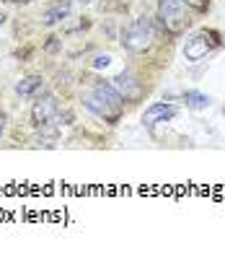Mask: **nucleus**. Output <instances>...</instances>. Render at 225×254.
Wrapping results in <instances>:
<instances>
[{"label": "nucleus", "mask_w": 225, "mask_h": 254, "mask_svg": "<svg viewBox=\"0 0 225 254\" xmlns=\"http://www.w3.org/2000/svg\"><path fill=\"white\" fill-rule=\"evenodd\" d=\"M47 52H54L57 50V37H49V42H47V47H44Z\"/></svg>", "instance_id": "obj_14"}, {"label": "nucleus", "mask_w": 225, "mask_h": 254, "mask_svg": "<svg viewBox=\"0 0 225 254\" xmlns=\"http://www.w3.org/2000/svg\"><path fill=\"white\" fill-rule=\"evenodd\" d=\"M81 5H91V3H96V0H78Z\"/></svg>", "instance_id": "obj_17"}, {"label": "nucleus", "mask_w": 225, "mask_h": 254, "mask_svg": "<svg viewBox=\"0 0 225 254\" xmlns=\"http://www.w3.org/2000/svg\"><path fill=\"white\" fill-rule=\"evenodd\" d=\"M5 122H8V117H5V112H0V135L5 132Z\"/></svg>", "instance_id": "obj_15"}, {"label": "nucleus", "mask_w": 225, "mask_h": 254, "mask_svg": "<svg viewBox=\"0 0 225 254\" xmlns=\"http://www.w3.org/2000/svg\"><path fill=\"white\" fill-rule=\"evenodd\" d=\"M155 18H158V24L166 29V34H171V37L184 34L186 26L192 24V18H189V8L184 5V0H158Z\"/></svg>", "instance_id": "obj_2"}, {"label": "nucleus", "mask_w": 225, "mask_h": 254, "mask_svg": "<svg viewBox=\"0 0 225 254\" xmlns=\"http://www.w3.org/2000/svg\"><path fill=\"white\" fill-rule=\"evenodd\" d=\"M109 63H111V57H109V55H104V57H101V55L93 57V67H106Z\"/></svg>", "instance_id": "obj_13"}, {"label": "nucleus", "mask_w": 225, "mask_h": 254, "mask_svg": "<svg viewBox=\"0 0 225 254\" xmlns=\"http://www.w3.org/2000/svg\"><path fill=\"white\" fill-rule=\"evenodd\" d=\"M184 5L197 10V13H205V10L210 8V0H184Z\"/></svg>", "instance_id": "obj_12"}, {"label": "nucleus", "mask_w": 225, "mask_h": 254, "mask_svg": "<svg viewBox=\"0 0 225 254\" xmlns=\"http://www.w3.org/2000/svg\"><path fill=\"white\" fill-rule=\"evenodd\" d=\"M57 112H60L57 96L44 91V94L37 96L34 104H31V125L37 127V130H44V127H49L54 120H57Z\"/></svg>", "instance_id": "obj_4"}, {"label": "nucleus", "mask_w": 225, "mask_h": 254, "mask_svg": "<svg viewBox=\"0 0 225 254\" xmlns=\"http://www.w3.org/2000/svg\"><path fill=\"white\" fill-rule=\"evenodd\" d=\"M176 114H179V109L174 107V104L155 101V104H150V107L142 112V125L145 127H155V125H161V122H171Z\"/></svg>", "instance_id": "obj_6"}, {"label": "nucleus", "mask_w": 225, "mask_h": 254, "mask_svg": "<svg viewBox=\"0 0 225 254\" xmlns=\"http://www.w3.org/2000/svg\"><path fill=\"white\" fill-rule=\"evenodd\" d=\"M220 47V31L215 29H199L184 42V57L189 63H202L207 55Z\"/></svg>", "instance_id": "obj_3"}, {"label": "nucleus", "mask_w": 225, "mask_h": 254, "mask_svg": "<svg viewBox=\"0 0 225 254\" xmlns=\"http://www.w3.org/2000/svg\"><path fill=\"white\" fill-rule=\"evenodd\" d=\"M83 107L88 112H93L96 117H101L104 122H109V125H117L122 120V112H125V107H117V104H111L106 99L96 96L93 91H88V94L83 96Z\"/></svg>", "instance_id": "obj_5"}, {"label": "nucleus", "mask_w": 225, "mask_h": 254, "mask_svg": "<svg viewBox=\"0 0 225 254\" xmlns=\"http://www.w3.org/2000/svg\"><path fill=\"white\" fill-rule=\"evenodd\" d=\"M184 104L189 109H207L210 107V96L207 94H202V91H186L184 94Z\"/></svg>", "instance_id": "obj_10"}, {"label": "nucleus", "mask_w": 225, "mask_h": 254, "mask_svg": "<svg viewBox=\"0 0 225 254\" xmlns=\"http://www.w3.org/2000/svg\"><path fill=\"white\" fill-rule=\"evenodd\" d=\"M70 10H73V0H52V3H47V8L42 10V26H57L62 24V21L70 16Z\"/></svg>", "instance_id": "obj_7"}, {"label": "nucleus", "mask_w": 225, "mask_h": 254, "mask_svg": "<svg viewBox=\"0 0 225 254\" xmlns=\"http://www.w3.org/2000/svg\"><path fill=\"white\" fill-rule=\"evenodd\" d=\"M119 42H122V47H125L127 52H132V55L148 52L153 47V42H155V24L148 16L132 18L130 24H125V29H122Z\"/></svg>", "instance_id": "obj_1"}, {"label": "nucleus", "mask_w": 225, "mask_h": 254, "mask_svg": "<svg viewBox=\"0 0 225 254\" xmlns=\"http://www.w3.org/2000/svg\"><path fill=\"white\" fill-rule=\"evenodd\" d=\"M111 86H114L122 96H125V101H132V99H137L142 94V83L137 78H135L130 70H122L119 75L111 78Z\"/></svg>", "instance_id": "obj_8"}, {"label": "nucleus", "mask_w": 225, "mask_h": 254, "mask_svg": "<svg viewBox=\"0 0 225 254\" xmlns=\"http://www.w3.org/2000/svg\"><path fill=\"white\" fill-rule=\"evenodd\" d=\"M16 94L21 99H37L44 94V78L42 75H24L16 83Z\"/></svg>", "instance_id": "obj_9"}, {"label": "nucleus", "mask_w": 225, "mask_h": 254, "mask_svg": "<svg viewBox=\"0 0 225 254\" xmlns=\"http://www.w3.org/2000/svg\"><path fill=\"white\" fill-rule=\"evenodd\" d=\"M34 145L37 148H57V137L54 135H37L34 137Z\"/></svg>", "instance_id": "obj_11"}, {"label": "nucleus", "mask_w": 225, "mask_h": 254, "mask_svg": "<svg viewBox=\"0 0 225 254\" xmlns=\"http://www.w3.org/2000/svg\"><path fill=\"white\" fill-rule=\"evenodd\" d=\"M5 3H10V5H21V3H29V0H5Z\"/></svg>", "instance_id": "obj_16"}, {"label": "nucleus", "mask_w": 225, "mask_h": 254, "mask_svg": "<svg viewBox=\"0 0 225 254\" xmlns=\"http://www.w3.org/2000/svg\"><path fill=\"white\" fill-rule=\"evenodd\" d=\"M3 24H5V13L0 10V26H3Z\"/></svg>", "instance_id": "obj_18"}]
</instances>
